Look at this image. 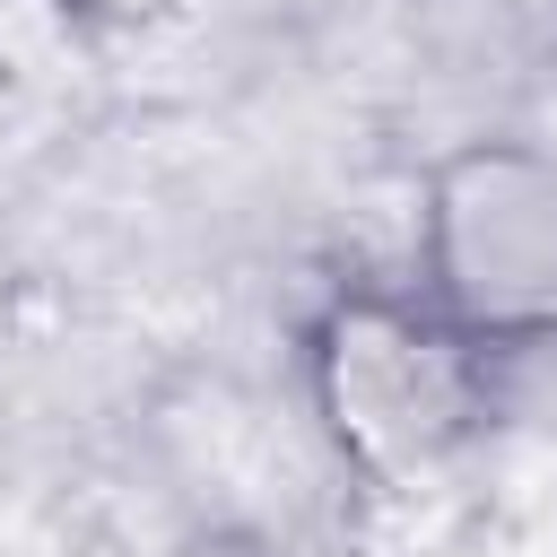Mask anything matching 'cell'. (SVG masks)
I'll list each match as a JSON object with an SVG mask.
<instances>
[{"mask_svg":"<svg viewBox=\"0 0 557 557\" xmlns=\"http://www.w3.org/2000/svg\"><path fill=\"white\" fill-rule=\"evenodd\" d=\"M296 400L331 470L366 505H400L487 453L505 357L426 305L418 278H339L296 322Z\"/></svg>","mask_w":557,"mask_h":557,"instance_id":"1","label":"cell"},{"mask_svg":"<svg viewBox=\"0 0 557 557\" xmlns=\"http://www.w3.org/2000/svg\"><path fill=\"white\" fill-rule=\"evenodd\" d=\"M409 278L487 357L557 348V148L461 139L418 174Z\"/></svg>","mask_w":557,"mask_h":557,"instance_id":"2","label":"cell"},{"mask_svg":"<svg viewBox=\"0 0 557 557\" xmlns=\"http://www.w3.org/2000/svg\"><path fill=\"white\" fill-rule=\"evenodd\" d=\"M96 87H104L96 0H0V174H26L61 139H78Z\"/></svg>","mask_w":557,"mask_h":557,"instance_id":"3","label":"cell"}]
</instances>
